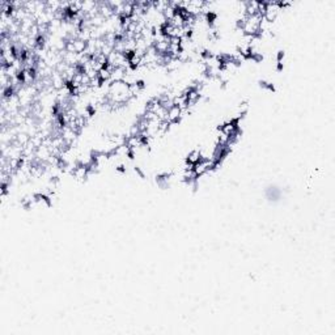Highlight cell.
<instances>
[{
    "instance_id": "cell-1",
    "label": "cell",
    "mask_w": 335,
    "mask_h": 335,
    "mask_svg": "<svg viewBox=\"0 0 335 335\" xmlns=\"http://www.w3.org/2000/svg\"><path fill=\"white\" fill-rule=\"evenodd\" d=\"M200 160H202V152L199 149H193L186 157V165L194 166V165L198 164Z\"/></svg>"
},
{
    "instance_id": "cell-2",
    "label": "cell",
    "mask_w": 335,
    "mask_h": 335,
    "mask_svg": "<svg viewBox=\"0 0 335 335\" xmlns=\"http://www.w3.org/2000/svg\"><path fill=\"white\" fill-rule=\"evenodd\" d=\"M259 85H261V88H263V89H266V91H268V92H275V86H274L271 82L261 81V82H259Z\"/></svg>"
},
{
    "instance_id": "cell-3",
    "label": "cell",
    "mask_w": 335,
    "mask_h": 335,
    "mask_svg": "<svg viewBox=\"0 0 335 335\" xmlns=\"http://www.w3.org/2000/svg\"><path fill=\"white\" fill-rule=\"evenodd\" d=\"M283 59H284V51H278V54H276V63L283 62Z\"/></svg>"
}]
</instances>
